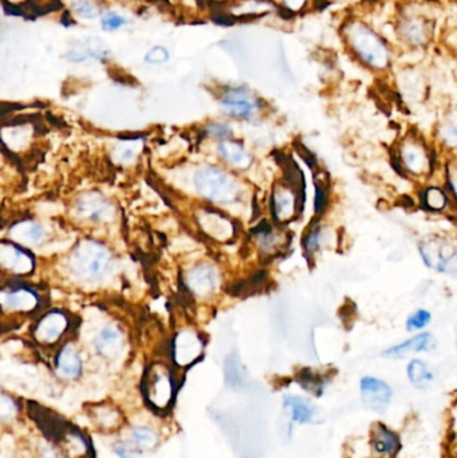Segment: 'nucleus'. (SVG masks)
Returning a JSON list of instances; mask_svg holds the SVG:
<instances>
[{
    "instance_id": "c9c22d12",
    "label": "nucleus",
    "mask_w": 457,
    "mask_h": 458,
    "mask_svg": "<svg viewBox=\"0 0 457 458\" xmlns=\"http://www.w3.org/2000/svg\"><path fill=\"white\" fill-rule=\"evenodd\" d=\"M326 192L321 185L317 187V197H315V212H322L326 207Z\"/></svg>"
},
{
    "instance_id": "a878e982",
    "label": "nucleus",
    "mask_w": 457,
    "mask_h": 458,
    "mask_svg": "<svg viewBox=\"0 0 457 458\" xmlns=\"http://www.w3.org/2000/svg\"><path fill=\"white\" fill-rule=\"evenodd\" d=\"M20 408L13 396L0 390V422L10 424L19 415Z\"/></svg>"
},
{
    "instance_id": "5701e85b",
    "label": "nucleus",
    "mask_w": 457,
    "mask_h": 458,
    "mask_svg": "<svg viewBox=\"0 0 457 458\" xmlns=\"http://www.w3.org/2000/svg\"><path fill=\"white\" fill-rule=\"evenodd\" d=\"M408 378L414 387L424 389L435 379V374L425 362L414 359L408 366Z\"/></svg>"
},
{
    "instance_id": "cd10ccee",
    "label": "nucleus",
    "mask_w": 457,
    "mask_h": 458,
    "mask_svg": "<svg viewBox=\"0 0 457 458\" xmlns=\"http://www.w3.org/2000/svg\"><path fill=\"white\" fill-rule=\"evenodd\" d=\"M298 384H300L306 391L315 394L317 397H321L324 393V382L317 375L312 374L310 370H305L298 377Z\"/></svg>"
},
{
    "instance_id": "20e7f679",
    "label": "nucleus",
    "mask_w": 457,
    "mask_h": 458,
    "mask_svg": "<svg viewBox=\"0 0 457 458\" xmlns=\"http://www.w3.org/2000/svg\"><path fill=\"white\" fill-rule=\"evenodd\" d=\"M39 306L41 297L29 285L10 283L0 287V312L6 315H29Z\"/></svg>"
},
{
    "instance_id": "e433bc0d",
    "label": "nucleus",
    "mask_w": 457,
    "mask_h": 458,
    "mask_svg": "<svg viewBox=\"0 0 457 458\" xmlns=\"http://www.w3.org/2000/svg\"><path fill=\"white\" fill-rule=\"evenodd\" d=\"M211 133L213 134V135H216V137H221V138H224V137H227V135H230V129L225 126V125H212L211 126Z\"/></svg>"
},
{
    "instance_id": "9b49d317",
    "label": "nucleus",
    "mask_w": 457,
    "mask_h": 458,
    "mask_svg": "<svg viewBox=\"0 0 457 458\" xmlns=\"http://www.w3.org/2000/svg\"><path fill=\"white\" fill-rule=\"evenodd\" d=\"M54 370L65 381H75L82 375L84 359L73 344L67 343L59 349L54 359Z\"/></svg>"
},
{
    "instance_id": "4be33fe9",
    "label": "nucleus",
    "mask_w": 457,
    "mask_h": 458,
    "mask_svg": "<svg viewBox=\"0 0 457 458\" xmlns=\"http://www.w3.org/2000/svg\"><path fill=\"white\" fill-rule=\"evenodd\" d=\"M128 441L132 443L138 452H141L144 454V453L154 450L160 443V438H159V434L156 430H153L149 426L140 425V426L132 428Z\"/></svg>"
},
{
    "instance_id": "f8f14e48",
    "label": "nucleus",
    "mask_w": 457,
    "mask_h": 458,
    "mask_svg": "<svg viewBox=\"0 0 457 458\" xmlns=\"http://www.w3.org/2000/svg\"><path fill=\"white\" fill-rule=\"evenodd\" d=\"M88 415L93 425L101 431L112 433L121 429L124 424V415L117 406L101 402L95 405H90L88 408Z\"/></svg>"
},
{
    "instance_id": "f3484780",
    "label": "nucleus",
    "mask_w": 457,
    "mask_h": 458,
    "mask_svg": "<svg viewBox=\"0 0 457 458\" xmlns=\"http://www.w3.org/2000/svg\"><path fill=\"white\" fill-rule=\"evenodd\" d=\"M284 408L290 410L291 417L298 424H318L321 422L318 418L321 417L319 409L310 399L286 396L284 397Z\"/></svg>"
},
{
    "instance_id": "1a4fd4ad",
    "label": "nucleus",
    "mask_w": 457,
    "mask_h": 458,
    "mask_svg": "<svg viewBox=\"0 0 457 458\" xmlns=\"http://www.w3.org/2000/svg\"><path fill=\"white\" fill-rule=\"evenodd\" d=\"M361 397L368 409L383 413L393 398V390L381 379L365 377L361 379Z\"/></svg>"
},
{
    "instance_id": "bb28decb",
    "label": "nucleus",
    "mask_w": 457,
    "mask_h": 458,
    "mask_svg": "<svg viewBox=\"0 0 457 458\" xmlns=\"http://www.w3.org/2000/svg\"><path fill=\"white\" fill-rule=\"evenodd\" d=\"M131 20L122 14H118L116 11H106L100 16V25L103 31L106 32H116V31L125 29Z\"/></svg>"
},
{
    "instance_id": "423d86ee",
    "label": "nucleus",
    "mask_w": 457,
    "mask_h": 458,
    "mask_svg": "<svg viewBox=\"0 0 457 458\" xmlns=\"http://www.w3.org/2000/svg\"><path fill=\"white\" fill-rule=\"evenodd\" d=\"M34 267V256L25 247L13 240L0 241V271L23 276L31 274Z\"/></svg>"
},
{
    "instance_id": "4468645a",
    "label": "nucleus",
    "mask_w": 457,
    "mask_h": 458,
    "mask_svg": "<svg viewBox=\"0 0 457 458\" xmlns=\"http://www.w3.org/2000/svg\"><path fill=\"white\" fill-rule=\"evenodd\" d=\"M110 50L101 39L88 38L85 41H77L66 53V60L81 63L88 60H103L109 57Z\"/></svg>"
},
{
    "instance_id": "aec40b11",
    "label": "nucleus",
    "mask_w": 457,
    "mask_h": 458,
    "mask_svg": "<svg viewBox=\"0 0 457 458\" xmlns=\"http://www.w3.org/2000/svg\"><path fill=\"white\" fill-rule=\"evenodd\" d=\"M371 446L380 454L395 456L399 450V441L396 433L383 424H377L371 431Z\"/></svg>"
},
{
    "instance_id": "2f4dec72",
    "label": "nucleus",
    "mask_w": 457,
    "mask_h": 458,
    "mask_svg": "<svg viewBox=\"0 0 457 458\" xmlns=\"http://www.w3.org/2000/svg\"><path fill=\"white\" fill-rule=\"evenodd\" d=\"M113 452L118 458H143V453L138 452L129 441H118L114 443Z\"/></svg>"
},
{
    "instance_id": "c85d7f7f",
    "label": "nucleus",
    "mask_w": 457,
    "mask_h": 458,
    "mask_svg": "<svg viewBox=\"0 0 457 458\" xmlns=\"http://www.w3.org/2000/svg\"><path fill=\"white\" fill-rule=\"evenodd\" d=\"M74 14L82 19H95L102 15L100 6L91 0H75L73 4Z\"/></svg>"
},
{
    "instance_id": "4c0bfd02",
    "label": "nucleus",
    "mask_w": 457,
    "mask_h": 458,
    "mask_svg": "<svg viewBox=\"0 0 457 458\" xmlns=\"http://www.w3.org/2000/svg\"><path fill=\"white\" fill-rule=\"evenodd\" d=\"M289 1H291V3H295V4H296V6H300V4H302V1H303V0H289Z\"/></svg>"
},
{
    "instance_id": "393cba45",
    "label": "nucleus",
    "mask_w": 457,
    "mask_h": 458,
    "mask_svg": "<svg viewBox=\"0 0 457 458\" xmlns=\"http://www.w3.org/2000/svg\"><path fill=\"white\" fill-rule=\"evenodd\" d=\"M275 215L279 220L290 219L295 212V197L290 189H282L274 197Z\"/></svg>"
},
{
    "instance_id": "b1692460",
    "label": "nucleus",
    "mask_w": 457,
    "mask_h": 458,
    "mask_svg": "<svg viewBox=\"0 0 457 458\" xmlns=\"http://www.w3.org/2000/svg\"><path fill=\"white\" fill-rule=\"evenodd\" d=\"M221 156L239 168L250 166L251 157L244 148L237 142H223L219 147Z\"/></svg>"
},
{
    "instance_id": "412c9836",
    "label": "nucleus",
    "mask_w": 457,
    "mask_h": 458,
    "mask_svg": "<svg viewBox=\"0 0 457 458\" xmlns=\"http://www.w3.org/2000/svg\"><path fill=\"white\" fill-rule=\"evenodd\" d=\"M188 284L197 295H206L216 285V274L209 267H197L190 274Z\"/></svg>"
},
{
    "instance_id": "0eeeda50",
    "label": "nucleus",
    "mask_w": 457,
    "mask_h": 458,
    "mask_svg": "<svg viewBox=\"0 0 457 458\" xmlns=\"http://www.w3.org/2000/svg\"><path fill=\"white\" fill-rule=\"evenodd\" d=\"M70 328L69 316L62 311H50L42 315L32 330L34 338L44 346H54L63 339Z\"/></svg>"
},
{
    "instance_id": "72a5a7b5",
    "label": "nucleus",
    "mask_w": 457,
    "mask_h": 458,
    "mask_svg": "<svg viewBox=\"0 0 457 458\" xmlns=\"http://www.w3.org/2000/svg\"><path fill=\"white\" fill-rule=\"evenodd\" d=\"M114 156L117 157L118 163H132L134 160V157L137 156V150H135V145L134 144H131L126 142L121 147H118L114 151Z\"/></svg>"
},
{
    "instance_id": "473e14b6",
    "label": "nucleus",
    "mask_w": 457,
    "mask_h": 458,
    "mask_svg": "<svg viewBox=\"0 0 457 458\" xmlns=\"http://www.w3.org/2000/svg\"><path fill=\"white\" fill-rule=\"evenodd\" d=\"M425 200H427L428 207L435 210H440L446 204L445 194L437 188H429L425 192Z\"/></svg>"
},
{
    "instance_id": "f704fd0d",
    "label": "nucleus",
    "mask_w": 457,
    "mask_h": 458,
    "mask_svg": "<svg viewBox=\"0 0 457 458\" xmlns=\"http://www.w3.org/2000/svg\"><path fill=\"white\" fill-rule=\"evenodd\" d=\"M405 161L412 169H414V166H423V161H424L423 153H418L416 148L408 149L405 151Z\"/></svg>"
},
{
    "instance_id": "39448f33",
    "label": "nucleus",
    "mask_w": 457,
    "mask_h": 458,
    "mask_svg": "<svg viewBox=\"0 0 457 458\" xmlns=\"http://www.w3.org/2000/svg\"><path fill=\"white\" fill-rule=\"evenodd\" d=\"M74 213L78 220L88 224H106L114 219V207L100 193L88 192L77 198Z\"/></svg>"
},
{
    "instance_id": "7c9ffc66",
    "label": "nucleus",
    "mask_w": 457,
    "mask_h": 458,
    "mask_svg": "<svg viewBox=\"0 0 457 458\" xmlns=\"http://www.w3.org/2000/svg\"><path fill=\"white\" fill-rule=\"evenodd\" d=\"M430 319H432V316H430V314L428 311H416L414 314L409 316V319L406 322V328H408V331L421 330L430 322Z\"/></svg>"
},
{
    "instance_id": "ddd939ff",
    "label": "nucleus",
    "mask_w": 457,
    "mask_h": 458,
    "mask_svg": "<svg viewBox=\"0 0 457 458\" xmlns=\"http://www.w3.org/2000/svg\"><path fill=\"white\" fill-rule=\"evenodd\" d=\"M221 104L231 116L237 119H249L259 109L258 101H255L247 90L243 89L228 91Z\"/></svg>"
},
{
    "instance_id": "c756f323",
    "label": "nucleus",
    "mask_w": 457,
    "mask_h": 458,
    "mask_svg": "<svg viewBox=\"0 0 457 458\" xmlns=\"http://www.w3.org/2000/svg\"><path fill=\"white\" fill-rule=\"evenodd\" d=\"M169 57H171L169 55V51L165 47H162V46H154L150 50H147L144 60H145L147 65L157 66V65H164L165 62H168Z\"/></svg>"
},
{
    "instance_id": "f03ea898",
    "label": "nucleus",
    "mask_w": 457,
    "mask_h": 458,
    "mask_svg": "<svg viewBox=\"0 0 457 458\" xmlns=\"http://www.w3.org/2000/svg\"><path fill=\"white\" fill-rule=\"evenodd\" d=\"M194 185L197 192L204 198L216 203H232L239 194V185L235 180L224 170L213 166L197 170Z\"/></svg>"
},
{
    "instance_id": "dca6fc26",
    "label": "nucleus",
    "mask_w": 457,
    "mask_h": 458,
    "mask_svg": "<svg viewBox=\"0 0 457 458\" xmlns=\"http://www.w3.org/2000/svg\"><path fill=\"white\" fill-rule=\"evenodd\" d=\"M354 45L357 47L359 55L373 66L381 67L386 63V50L383 48L380 39L371 32H362L355 39Z\"/></svg>"
},
{
    "instance_id": "9d476101",
    "label": "nucleus",
    "mask_w": 457,
    "mask_h": 458,
    "mask_svg": "<svg viewBox=\"0 0 457 458\" xmlns=\"http://www.w3.org/2000/svg\"><path fill=\"white\" fill-rule=\"evenodd\" d=\"M93 347L105 361H114L125 349V338L117 327L105 325L94 337Z\"/></svg>"
},
{
    "instance_id": "a211bd4d",
    "label": "nucleus",
    "mask_w": 457,
    "mask_h": 458,
    "mask_svg": "<svg viewBox=\"0 0 457 458\" xmlns=\"http://www.w3.org/2000/svg\"><path fill=\"white\" fill-rule=\"evenodd\" d=\"M436 346L435 343V339L430 334H420L417 337H414L412 339L406 340L398 346H395V347H390L389 350L383 351V356L386 358H395V359H398V358H404L408 354H412V353H424V351H430L433 350Z\"/></svg>"
},
{
    "instance_id": "2eb2a0df",
    "label": "nucleus",
    "mask_w": 457,
    "mask_h": 458,
    "mask_svg": "<svg viewBox=\"0 0 457 458\" xmlns=\"http://www.w3.org/2000/svg\"><path fill=\"white\" fill-rule=\"evenodd\" d=\"M10 236L22 247H38L46 238V229L41 222L26 219L11 227Z\"/></svg>"
},
{
    "instance_id": "f257e3e1",
    "label": "nucleus",
    "mask_w": 457,
    "mask_h": 458,
    "mask_svg": "<svg viewBox=\"0 0 457 458\" xmlns=\"http://www.w3.org/2000/svg\"><path fill=\"white\" fill-rule=\"evenodd\" d=\"M113 264L110 251L97 240L86 238L74 248L67 268L74 279L84 284H97L102 281Z\"/></svg>"
},
{
    "instance_id": "7ed1b4c3",
    "label": "nucleus",
    "mask_w": 457,
    "mask_h": 458,
    "mask_svg": "<svg viewBox=\"0 0 457 458\" xmlns=\"http://www.w3.org/2000/svg\"><path fill=\"white\" fill-rule=\"evenodd\" d=\"M143 391L150 408L166 410L175 397V381L169 370L164 366H153L144 378Z\"/></svg>"
},
{
    "instance_id": "6ab92c4d",
    "label": "nucleus",
    "mask_w": 457,
    "mask_h": 458,
    "mask_svg": "<svg viewBox=\"0 0 457 458\" xmlns=\"http://www.w3.org/2000/svg\"><path fill=\"white\" fill-rule=\"evenodd\" d=\"M59 450L67 458H86L88 443L86 437L78 430H63L59 436Z\"/></svg>"
},
{
    "instance_id": "6e6552de",
    "label": "nucleus",
    "mask_w": 457,
    "mask_h": 458,
    "mask_svg": "<svg viewBox=\"0 0 457 458\" xmlns=\"http://www.w3.org/2000/svg\"><path fill=\"white\" fill-rule=\"evenodd\" d=\"M424 262L440 272H455L456 250L444 240H428L420 247Z\"/></svg>"
}]
</instances>
